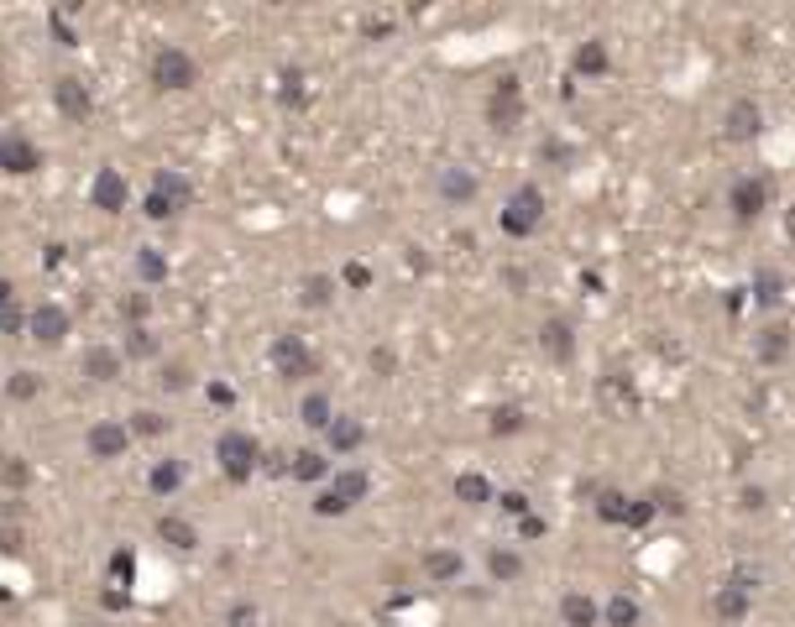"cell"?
Masks as SVG:
<instances>
[{"instance_id":"48","label":"cell","mask_w":795,"mask_h":627,"mask_svg":"<svg viewBox=\"0 0 795 627\" xmlns=\"http://www.w3.org/2000/svg\"><path fill=\"white\" fill-rule=\"evenodd\" d=\"M22 544H27V534H22L16 523H5V528H0V554H22Z\"/></svg>"},{"instance_id":"22","label":"cell","mask_w":795,"mask_h":627,"mask_svg":"<svg viewBox=\"0 0 795 627\" xmlns=\"http://www.w3.org/2000/svg\"><path fill=\"white\" fill-rule=\"evenodd\" d=\"M460 570H466V560H460V549H429L424 554V575L429 580H460Z\"/></svg>"},{"instance_id":"18","label":"cell","mask_w":795,"mask_h":627,"mask_svg":"<svg viewBox=\"0 0 795 627\" xmlns=\"http://www.w3.org/2000/svg\"><path fill=\"white\" fill-rule=\"evenodd\" d=\"M121 351H110V345H90V351H84V377H90V382H116V377H121Z\"/></svg>"},{"instance_id":"21","label":"cell","mask_w":795,"mask_h":627,"mask_svg":"<svg viewBox=\"0 0 795 627\" xmlns=\"http://www.w3.org/2000/svg\"><path fill=\"white\" fill-rule=\"evenodd\" d=\"M440 199H450V205H471V199H476V179H471L466 168H440Z\"/></svg>"},{"instance_id":"14","label":"cell","mask_w":795,"mask_h":627,"mask_svg":"<svg viewBox=\"0 0 795 627\" xmlns=\"http://www.w3.org/2000/svg\"><path fill=\"white\" fill-rule=\"evenodd\" d=\"M712 612H717L722 623H743V617L754 612V591H748V586H738V580H728V586L712 597Z\"/></svg>"},{"instance_id":"39","label":"cell","mask_w":795,"mask_h":627,"mask_svg":"<svg viewBox=\"0 0 795 627\" xmlns=\"http://www.w3.org/2000/svg\"><path fill=\"white\" fill-rule=\"evenodd\" d=\"M628 502H633V497H623V492H602V497H597V518H602V523H628Z\"/></svg>"},{"instance_id":"59","label":"cell","mask_w":795,"mask_h":627,"mask_svg":"<svg viewBox=\"0 0 795 627\" xmlns=\"http://www.w3.org/2000/svg\"><path fill=\"white\" fill-rule=\"evenodd\" d=\"M785 236L795 240V209H791V214H785Z\"/></svg>"},{"instance_id":"16","label":"cell","mask_w":795,"mask_h":627,"mask_svg":"<svg viewBox=\"0 0 795 627\" xmlns=\"http://www.w3.org/2000/svg\"><path fill=\"white\" fill-rule=\"evenodd\" d=\"M560 623L565 627H597L602 623V606L586 597V591H565V597H560Z\"/></svg>"},{"instance_id":"42","label":"cell","mask_w":795,"mask_h":627,"mask_svg":"<svg viewBox=\"0 0 795 627\" xmlns=\"http://www.w3.org/2000/svg\"><path fill=\"white\" fill-rule=\"evenodd\" d=\"M340 283L362 293V288H371V267H367V262H345V272H340Z\"/></svg>"},{"instance_id":"34","label":"cell","mask_w":795,"mask_h":627,"mask_svg":"<svg viewBox=\"0 0 795 627\" xmlns=\"http://www.w3.org/2000/svg\"><path fill=\"white\" fill-rule=\"evenodd\" d=\"M299 418H304L309 429H330V418H336V408H330V397L325 392H309L304 408H299Z\"/></svg>"},{"instance_id":"2","label":"cell","mask_w":795,"mask_h":627,"mask_svg":"<svg viewBox=\"0 0 795 627\" xmlns=\"http://www.w3.org/2000/svg\"><path fill=\"white\" fill-rule=\"evenodd\" d=\"M497 225H502V236L529 240L539 225H545V194H539L534 183L513 188V194H508V205H502V214H497Z\"/></svg>"},{"instance_id":"58","label":"cell","mask_w":795,"mask_h":627,"mask_svg":"<svg viewBox=\"0 0 795 627\" xmlns=\"http://www.w3.org/2000/svg\"><path fill=\"white\" fill-rule=\"evenodd\" d=\"M5 303H16V288H11V283L0 277V309H5Z\"/></svg>"},{"instance_id":"5","label":"cell","mask_w":795,"mask_h":627,"mask_svg":"<svg viewBox=\"0 0 795 627\" xmlns=\"http://www.w3.org/2000/svg\"><path fill=\"white\" fill-rule=\"evenodd\" d=\"M487 120H492V131H519L523 126V84L513 79V74H502V79L492 84Z\"/></svg>"},{"instance_id":"41","label":"cell","mask_w":795,"mask_h":627,"mask_svg":"<svg viewBox=\"0 0 795 627\" xmlns=\"http://www.w3.org/2000/svg\"><path fill=\"white\" fill-rule=\"evenodd\" d=\"M121 314L131 319V329H136V325H147V314H153V299H147V293H126Z\"/></svg>"},{"instance_id":"9","label":"cell","mask_w":795,"mask_h":627,"mask_svg":"<svg viewBox=\"0 0 795 627\" xmlns=\"http://www.w3.org/2000/svg\"><path fill=\"white\" fill-rule=\"evenodd\" d=\"M68 325H74V319H68L63 303H37V309L27 314V335L37 340V345H58L63 335H68Z\"/></svg>"},{"instance_id":"23","label":"cell","mask_w":795,"mask_h":627,"mask_svg":"<svg viewBox=\"0 0 795 627\" xmlns=\"http://www.w3.org/2000/svg\"><path fill=\"white\" fill-rule=\"evenodd\" d=\"M179 486H184V460H157L147 471V492L153 497H173Z\"/></svg>"},{"instance_id":"45","label":"cell","mask_w":795,"mask_h":627,"mask_svg":"<svg viewBox=\"0 0 795 627\" xmlns=\"http://www.w3.org/2000/svg\"><path fill=\"white\" fill-rule=\"evenodd\" d=\"M643 523H654V502H649V497H633V502H628V528H643Z\"/></svg>"},{"instance_id":"20","label":"cell","mask_w":795,"mask_h":627,"mask_svg":"<svg viewBox=\"0 0 795 627\" xmlns=\"http://www.w3.org/2000/svg\"><path fill=\"white\" fill-rule=\"evenodd\" d=\"M153 188L168 199L173 209H188V199H194V183L184 179V173H173V168H157L153 173Z\"/></svg>"},{"instance_id":"36","label":"cell","mask_w":795,"mask_h":627,"mask_svg":"<svg viewBox=\"0 0 795 627\" xmlns=\"http://www.w3.org/2000/svg\"><path fill=\"white\" fill-rule=\"evenodd\" d=\"M37 392H42V377H37V371H11V382H5V397H11V403H31Z\"/></svg>"},{"instance_id":"1","label":"cell","mask_w":795,"mask_h":627,"mask_svg":"<svg viewBox=\"0 0 795 627\" xmlns=\"http://www.w3.org/2000/svg\"><path fill=\"white\" fill-rule=\"evenodd\" d=\"M214 460H220V476L241 486V481L257 476V466H262V445H257L246 429H225V434L214 440Z\"/></svg>"},{"instance_id":"38","label":"cell","mask_w":795,"mask_h":627,"mask_svg":"<svg viewBox=\"0 0 795 627\" xmlns=\"http://www.w3.org/2000/svg\"><path fill=\"white\" fill-rule=\"evenodd\" d=\"M136 277H142V283H162V277H168V262H162V251L142 246V251H136Z\"/></svg>"},{"instance_id":"53","label":"cell","mask_w":795,"mask_h":627,"mask_svg":"<svg viewBox=\"0 0 795 627\" xmlns=\"http://www.w3.org/2000/svg\"><path fill=\"white\" fill-rule=\"evenodd\" d=\"M205 397H210L214 408H231V403H236V388H225V382H210V392H205Z\"/></svg>"},{"instance_id":"6","label":"cell","mask_w":795,"mask_h":627,"mask_svg":"<svg viewBox=\"0 0 795 627\" xmlns=\"http://www.w3.org/2000/svg\"><path fill=\"white\" fill-rule=\"evenodd\" d=\"M728 209H733L738 225H754L759 214L769 209V183L754 179V173H743V179H733V188H728Z\"/></svg>"},{"instance_id":"32","label":"cell","mask_w":795,"mask_h":627,"mask_svg":"<svg viewBox=\"0 0 795 627\" xmlns=\"http://www.w3.org/2000/svg\"><path fill=\"white\" fill-rule=\"evenodd\" d=\"M523 423H529V414H523L519 403H502V408H497V414H492V434H497V440H513V434H523Z\"/></svg>"},{"instance_id":"11","label":"cell","mask_w":795,"mask_h":627,"mask_svg":"<svg viewBox=\"0 0 795 627\" xmlns=\"http://www.w3.org/2000/svg\"><path fill=\"white\" fill-rule=\"evenodd\" d=\"M791 351H795V329L785 325V319H774V325H764L754 335V356L764 361V366H780Z\"/></svg>"},{"instance_id":"57","label":"cell","mask_w":795,"mask_h":627,"mask_svg":"<svg viewBox=\"0 0 795 627\" xmlns=\"http://www.w3.org/2000/svg\"><path fill=\"white\" fill-rule=\"evenodd\" d=\"M545 157H550V162H571V147H560V142H545Z\"/></svg>"},{"instance_id":"56","label":"cell","mask_w":795,"mask_h":627,"mask_svg":"<svg viewBox=\"0 0 795 627\" xmlns=\"http://www.w3.org/2000/svg\"><path fill=\"white\" fill-rule=\"evenodd\" d=\"M743 512H759L764 508V486H743V502H738Z\"/></svg>"},{"instance_id":"24","label":"cell","mask_w":795,"mask_h":627,"mask_svg":"<svg viewBox=\"0 0 795 627\" xmlns=\"http://www.w3.org/2000/svg\"><path fill=\"white\" fill-rule=\"evenodd\" d=\"M487 570H492V580H497V586H513V580H523V554L502 544V549H492V554H487Z\"/></svg>"},{"instance_id":"55","label":"cell","mask_w":795,"mask_h":627,"mask_svg":"<svg viewBox=\"0 0 795 627\" xmlns=\"http://www.w3.org/2000/svg\"><path fill=\"white\" fill-rule=\"evenodd\" d=\"M48 22H53V37H58L63 48H74V42H79V37H74V27H68V22H63L58 11H53V16H48Z\"/></svg>"},{"instance_id":"17","label":"cell","mask_w":795,"mask_h":627,"mask_svg":"<svg viewBox=\"0 0 795 627\" xmlns=\"http://www.w3.org/2000/svg\"><path fill=\"white\" fill-rule=\"evenodd\" d=\"M325 434H330V445H336L340 455H351V449L367 445V423H362V418H351V414H336Z\"/></svg>"},{"instance_id":"44","label":"cell","mask_w":795,"mask_h":627,"mask_svg":"<svg viewBox=\"0 0 795 627\" xmlns=\"http://www.w3.org/2000/svg\"><path fill=\"white\" fill-rule=\"evenodd\" d=\"M22 329H27L22 303H5V309H0V335H22Z\"/></svg>"},{"instance_id":"52","label":"cell","mask_w":795,"mask_h":627,"mask_svg":"<svg viewBox=\"0 0 795 627\" xmlns=\"http://www.w3.org/2000/svg\"><path fill=\"white\" fill-rule=\"evenodd\" d=\"M519 534H523V538H545V518H539V512H523V518H519Z\"/></svg>"},{"instance_id":"15","label":"cell","mask_w":795,"mask_h":627,"mask_svg":"<svg viewBox=\"0 0 795 627\" xmlns=\"http://www.w3.org/2000/svg\"><path fill=\"white\" fill-rule=\"evenodd\" d=\"M539 351L550 361H571L576 356V335H571V325L565 319H545L539 325Z\"/></svg>"},{"instance_id":"40","label":"cell","mask_w":795,"mask_h":627,"mask_svg":"<svg viewBox=\"0 0 795 627\" xmlns=\"http://www.w3.org/2000/svg\"><path fill=\"white\" fill-rule=\"evenodd\" d=\"M131 575H136V554H131V549H116V554H110V586H131Z\"/></svg>"},{"instance_id":"26","label":"cell","mask_w":795,"mask_h":627,"mask_svg":"<svg viewBox=\"0 0 795 627\" xmlns=\"http://www.w3.org/2000/svg\"><path fill=\"white\" fill-rule=\"evenodd\" d=\"M780 299H785V277L774 267H759L754 272V303L759 309H780Z\"/></svg>"},{"instance_id":"19","label":"cell","mask_w":795,"mask_h":627,"mask_svg":"<svg viewBox=\"0 0 795 627\" xmlns=\"http://www.w3.org/2000/svg\"><path fill=\"white\" fill-rule=\"evenodd\" d=\"M456 502H466V508H487V502H497V492H492V481L482 476V471H460L456 476Z\"/></svg>"},{"instance_id":"47","label":"cell","mask_w":795,"mask_h":627,"mask_svg":"<svg viewBox=\"0 0 795 627\" xmlns=\"http://www.w3.org/2000/svg\"><path fill=\"white\" fill-rule=\"evenodd\" d=\"M314 512H319V518H340V512H351V508L340 502L336 492H319V497H314Z\"/></svg>"},{"instance_id":"4","label":"cell","mask_w":795,"mask_h":627,"mask_svg":"<svg viewBox=\"0 0 795 627\" xmlns=\"http://www.w3.org/2000/svg\"><path fill=\"white\" fill-rule=\"evenodd\" d=\"M194 79H199V63L188 58L184 48H157L153 53V84L168 94L179 90H194Z\"/></svg>"},{"instance_id":"31","label":"cell","mask_w":795,"mask_h":627,"mask_svg":"<svg viewBox=\"0 0 795 627\" xmlns=\"http://www.w3.org/2000/svg\"><path fill=\"white\" fill-rule=\"evenodd\" d=\"M299 303H304V309H330V303H336V283H330V277H319V272H314V277H304Z\"/></svg>"},{"instance_id":"27","label":"cell","mask_w":795,"mask_h":627,"mask_svg":"<svg viewBox=\"0 0 795 627\" xmlns=\"http://www.w3.org/2000/svg\"><path fill=\"white\" fill-rule=\"evenodd\" d=\"M288 476L319 481V476H330V460H325L319 449H293V455H288Z\"/></svg>"},{"instance_id":"8","label":"cell","mask_w":795,"mask_h":627,"mask_svg":"<svg viewBox=\"0 0 795 627\" xmlns=\"http://www.w3.org/2000/svg\"><path fill=\"white\" fill-rule=\"evenodd\" d=\"M759 131H764L759 100H754V94H738L733 105H728V116H722V136H728V142H754Z\"/></svg>"},{"instance_id":"33","label":"cell","mask_w":795,"mask_h":627,"mask_svg":"<svg viewBox=\"0 0 795 627\" xmlns=\"http://www.w3.org/2000/svg\"><path fill=\"white\" fill-rule=\"evenodd\" d=\"M27 481H31V466L22 455H0V486L5 492H27Z\"/></svg>"},{"instance_id":"29","label":"cell","mask_w":795,"mask_h":627,"mask_svg":"<svg viewBox=\"0 0 795 627\" xmlns=\"http://www.w3.org/2000/svg\"><path fill=\"white\" fill-rule=\"evenodd\" d=\"M602 623L607 627H639V601L633 597H607V606H602Z\"/></svg>"},{"instance_id":"51","label":"cell","mask_w":795,"mask_h":627,"mask_svg":"<svg viewBox=\"0 0 795 627\" xmlns=\"http://www.w3.org/2000/svg\"><path fill=\"white\" fill-rule=\"evenodd\" d=\"M162 388H168V392H184V388H188V366H168V371H162Z\"/></svg>"},{"instance_id":"54","label":"cell","mask_w":795,"mask_h":627,"mask_svg":"<svg viewBox=\"0 0 795 627\" xmlns=\"http://www.w3.org/2000/svg\"><path fill=\"white\" fill-rule=\"evenodd\" d=\"M100 601H105L110 612H126V606H131V591H121V586H110V591H100Z\"/></svg>"},{"instance_id":"37","label":"cell","mask_w":795,"mask_h":627,"mask_svg":"<svg viewBox=\"0 0 795 627\" xmlns=\"http://www.w3.org/2000/svg\"><path fill=\"white\" fill-rule=\"evenodd\" d=\"M126 356H131V361H147V356H157V335H153L147 325L126 329Z\"/></svg>"},{"instance_id":"35","label":"cell","mask_w":795,"mask_h":627,"mask_svg":"<svg viewBox=\"0 0 795 627\" xmlns=\"http://www.w3.org/2000/svg\"><path fill=\"white\" fill-rule=\"evenodd\" d=\"M126 434H136V440H157V434H168V418L162 414H147V408H136L131 423H126Z\"/></svg>"},{"instance_id":"30","label":"cell","mask_w":795,"mask_h":627,"mask_svg":"<svg viewBox=\"0 0 795 627\" xmlns=\"http://www.w3.org/2000/svg\"><path fill=\"white\" fill-rule=\"evenodd\" d=\"M367 486H371L367 471H356V466H351V471H340V476H336V486H330V492H336L345 508H356V502L367 497Z\"/></svg>"},{"instance_id":"13","label":"cell","mask_w":795,"mask_h":627,"mask_svg":"<svg viewBox=\"0 0 795 627\" xmlns=\"http://www.w3.org/2000/svg\"><path fill=\"white\" fill-rule=\"evenodd\" d=\"M84 445H90V455L94 460H121L126 455V445H131V434H126V423H94L90 434H84Z\"/></svg>"},{"instance_id":"50","label":"cell","mask_w":795,"mask_h":627,"mask_svg":"<svg viewBox=\"0 0 795 627\" xmlns=\"http://www.w3.org/2000/svg\"><path fill=\"white\" fill-rule=\"evenodd\" d=\"M497 508L513 512V518H523V512H529V497H523V492H502V497H497Z\"/></svg>"},{"instance_id":"3","label":"cell","mask_w":795,"mask_h":627,"mask_svg":"<svg viewBox=\"0 0 795 627\" xmlns=\"http://www.w3.org/2000/svg\"><path fill=\"white\" fill-rule=\"evenodd\" d=\"M267 356H273V371L283 382H309V377L319 371V361H314V351L304 345V335H288V329L273 335V351H267Z\"/></svg>"},{"instance_id":"25","label":"cell","mask_w":795,"mask_h":627,"mask_svg":"<svg viewBox=\"0 0 795 627\" xmlns=\"http://www.w3.org/2000/svg\"><path fill=\"white\" fill-rule=\"evenodd\" d=\"M607 42H597V37H591V42H581V48H576V74H581V79H602V74H607Z\"/></svg>"},{"instance_id":"10","label":"cell","mask_w":795,"mask_h":627,"mask_svg":"<svg viewBox=\"0 0 795 627\" xmlns=\"http://www.w3.org/2000/svg\"><path fill=\"white\" fill-rule=\"evenodd\" d=\"M53 105H58V116L63 120H90V110H94V100H90V84L84 79H58L53 84Z\"/></svg>"},{"instance_id":"12","label":"cell","mask_w":795,"mask_h":627,"mask_svg":"<svg viewBox=\"0 0 795 627\" xmlns=\"http://www.w3.org/2000/svg\"><path fill=\"white\" fill-rule=\"evenodd\" d=\"M90 199H94V209H105V214H121L126 199H131V188H126V179L116 168H100L94 183H90Z\"/></svg>"},{"instance_id":"28","label":"cell","mask_w":795,"mask_h":627,"mask_svg":"<svg viewBox=\"0 0 795 627\" xmlns=\"http://www.w3.org/2000/svg\"><path fill=\"white\" fill-rule=\"evenodd\" d=\"M157 538H162L168 549H194V544H199V534H194L188 518H162V523H157Z\"/></svg>"},{"instance_id":"46","label":"cell","mask_w":795,"mask_h":627,"mask_svg":"<svg viewBox=\"0 0 795 627\" xmlns=\"http://www.w3.org/2000/svg\"><path fill=\"white\" fill-rule=\"evenodd\" d=\"M225 627H257V606H251V601H236V606L225 612Z\"/></svg>"},{"instance_id":"43","label":"cell","mask_w":795,"mask_h":627,"mask_svg":"<svg viewBox=\"0 0 795 627\" xmlns=\"http://www.w3.org/2000/svg\"><path fill=\"white\" fill-rule=\"evenodd\" d=\"M283 105H304V79H299V68H288V74H283Z\"/></svg>"},{"instance_id":"7","label":"cell","mask_w":795,"mask_h":627,"mask_svg":"<svg viewBox=\"0 0 795 627\" xmlns=\"http://www.w3.org/2000/svg\"><path fill=\"white\" fill-rule=\"evenodd\" d=\"M42 168V147L22 136V131H0V173H16V179H27Z\"/></svg>"},{"instance_id":"49","label":"cell","mask_w":795,"mask_h":627,"mask_svg":"<svg viewBox=\"0 0 795 627\" xmlns=\"http://www.w3.org/2000/svg\"><path fill=\"white\" fill-rule=\"evenodd\" d=\"M371 371H377V377H393V371H398V356L388 351V345H377V351H371Z\"/></svg>"}]
</instances>
